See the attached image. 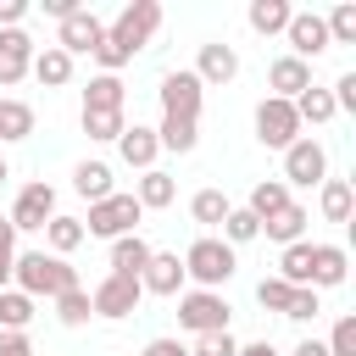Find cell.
<instances>
[{"instance_id":"obj_48","label":"cell","mask_w":356,"mask_h":356,"mask_svg":"<svg viewBox=\"0 0 356 356\" xmlns=\"http://www.w3.org/2000/svg\"><path fill=\"white\" fill-rule=\"evenodd\" d=\"M234 356H278V345H273V339H256V345H239Z\"/></svg>"},{"instance_id":"obj_22","label":"cell","mask_w":356,"mask_h":356,"mask_svg":"<svg viewBox=\"0 0 356 356\" xmlns=\"http://www.w3.org/2000/svg\"><path fill=\"white\" fill-rule=\"evenodd\" d=\"M134 200H139V211H161V206H172V200H178V184H172V172H161V167L139 172V184H134Z\"/></svg>"},{"instance_id":"obj_13","label":"cell","mask_w":356,"mask_h":356,"mask_svg":"<svg viewBox=\"0 0 356 356\" xmlns=\"http://www.w3.org/2000/svg\"><path fill=\"white\" fill-rule=\"evenodd\" d=\"M184 284H189V278H184V256H178V250H150V261H145V273H139V289L178 300Z\"/></svg>"},{"instance_id":"obj_49","label":"cell","mask_w":356,"mask_h":356,"mask_svg":"<svg viewBox=\"0 0 356 356\" xmlns=\"http://www.w3.org/2000/svg\"><path fill=\"white\" fill-rule=\"evenodd\" d=\"M289 356H328V345H323V339H300Z\"/></svg>"},{"instance_id":"obj_51","label":"cell","mask_w":356,"mask_h":356,"mask_svg":"<svg viewBox=\"0 0 356 356\" xmlns=\"http://www.w3.org/2000/svg\"><path fill=\"white\" fill-rule=\"evenodd\" d=\"M6 178H11V161H6V150H0V189H6Z\"/></svg>"},{"instance_id":"obj_39","label":"cell","mask_w":356,"mask_h":356,"mask_svg":"<svg viewBox=\"0 0 356 356\" xmlns=\"http://www.w3.org/2000/svg\"><path fill=\"white\" fill-rule=\"evenodd\" d=\"M289 295H295V289H289V284H284V278H278V273H273V278H261V284H256V300H261V306H267V312H278V317H284V312H289Z\"/></svg>"},{"instance_id":"obj_6","label":"cell","mask_w":356,"mask_h":356,"mask_svg":"<svg viewBox=\"0 0 356 356\" xmlns=\"http://www.w3.org/2000/svg\"><path fill=\"white\" fill-rule=\"evenodd\" d=\"M139 300H145V289H139V278H128V273H106V278L89 289V312H95V317H106V323L134 317V312H139Z\"/></svg>"},{"instance_id":"obj_20","label":"cell","mask_w":356,"mask_h":356,"mask_svg":"<svg viewBox=\"0 0 356 356\" xmlns=\"http://www.w3.org/2000/svg\"><path fill=\"white\" fill-rule=\"evenodd\" d=\"M306 228H312V211H306L300 200H289L278 217H267V222H261V234H267L273 245H300V239H306Z\"/></svg>"},{"instance_id":"obj_35","label":"cell","mask_w":356,"mask_h":356,"mask_svg":"<svg viewBox=\"0 0 356 356\" xmlns=\"http://www.w3.org/2000/svg\"><path fill=\"white\" fill-rule=\"evenodd\" d=\"M217 239L239 250V245H250V239H261V222H256V217H250L245 206H228V217H222V234H217Z\"/></svg>"},{"instance_id":"obj_26","label":"cell","mask_w":356,"mask_h":356,"mask_svg":"<svg viewBox=\"0 0 356 356\" xmlns=\"http://www.w3.org/2000/svg\"><path fill=\"white\" fill-rule=\"evenodd\" d=\"M72 189L95 206V200H106V195H117V184H111V167L106 161H78L72 167Z\"/></svg>"},{"instance_id":"obj_23","label":"cell","mask_w":356,"mask_h":356,"mask_svg":"<svg viewBox=\"0 0 356 356\" xmlns=\"http://www.w3.org/2000/svg\"><path fill=\"white\" fill-rule=\"evenodd\" d=\"M289 17H295V6H289V0H250V11H245L250 33H261V39L284 33V28H289Z\"/></svg>"},{"instance_id":"obj_31","label":"cell","mask_w":356,"mask_h":356,"mask_svg":"<svg viewBox=\"0 0 356 356\" xmlns=\"http://www.w3.org/2000/svg\"><path fill=\"white\" fill-rule=\"evenodd\" d=\"M28 134H33V106L0 95V145H17V139H28Z\"/></svg>"},{"instance_id":"obj_38","label":"cell","mask_w":356,"mask_h":356,"mask_svg":"<svg viewBox=\"0 0 356 356\" xmlns=\"http://www.w3.org/2000/svg\"><path fill=\"white\" fill-rule=\"evenodd\" d=\"M323 28H328V44H356V0H339L323 17Z\"/></svg>"},{"instance_id":"obj_40","label":"cell","mask_w":356,"mask_h":356,"mask_svg":"<svg viewBox=\"0 0 356 356\" xmlns=\"http://www.w3.org/2000/svg\"><path fill=\"white\" fill-rule=\"evenodd\" d=\"M239 350V339L222 328V334H195V345H189V356H234Z\"/></svg>"},{"instance_id":"obj_50","label":"cell","mask_w":356,"mask_h":356,"mask_svg":"<svg viewBox=\"0 0 356 356\" xmlns=\"http://www.w3.org/2000/svg\"><path fill=\"white\" fill-rule=\"evenodd\" d=\"M0 289H11V261H0Z\"/></svg>"},{"instance_id":"obj_30","label":"cell","mask_w":356,"mask_h":356,"mask_svg":"<svg viewBox=\"0 0 356 356\" xmlns=\"http://www.w3.org/2000/svg\"><path fill=\"white\" fill-rule=\"evenodd\" d=\"M44 245H50V256H61V261H67V256L83 245V222H78V217H67V211H56V217L44 222Z\"/></svg>"},{"instance_id":"obj_3","label":"cell","mask_w":356,"mask_h":356,"mask_svg":"<svg viewBox=\"0 0 356 356\" xmlns=\"http://www.w3.org/2000/svg\"><path fill=\"white\" fill-rule=\"evenodd\" d=\"M156 28H161V6H156V0H128V6L106 22V39H111V44L134 61V56L156 39Z\"/></svg>"},{"instance_id":"obj_9","label":"cell","mask_w":356,"mask_h":356,"mask_svg":"<svg viewBox=\"0 0 356 356\" xmlns=\"http://www.w3.org/2000/svg\"><path fill=\"white\" fill-rule=\"evenodd\" d=\"M256 139H261L267 150H289V145L300 139V117H295V106L261 95V100H256Z\"/></svg>"},{"instance_id":"obj_47","label":"cell","mask_w":356,"mask_h":356,"mask_svg":"<svg viewBox=\"0 0 356 356\" xmlns=\"http://www.w3.org/2000/svg\"><path fill=\"white\" fill-rule=\"evenodd\" d=\"M39 6H44V17H56V22H61V17H72L83 0H39Z\"/></svg>"},{"instance_id":"obj_11","label":"cell","mask_w":356,"mask_h":356,"mask_svg":"<svg viewBox=\"0 0 356 356\" xmlns=\"http://www.w3.org/2000/svg\"><path fill=\"white\" fill-rule=\"evenodd\" d=\"M284 39H289L284 56H295V61H306V67H312L323 50H334V44H328V28H323V11H295L289 28H284Z\"/></svg>"},{"instance_id":"obj_32","label":"cell","mask_w":356,"mask_h":356,"mask_svg":"<svg viewBox=\"0 0 356 356\" xmlns=\"http://www.w3.org/2000/svg\"><path fill=\"white\" fill-rule=\"evenodd\" d=\"M156 139H161V150H172V156H189V150L200 145V122H189V117H161Z\"/></svg>"},{"instance_id":"obj_33","label":"cell","mask_w":356,"mask_h":356,"mask_svg":"<svg viewBox=\"0 0 356 356\" xmlns=\"http://www.w3.org/2000/svg\"><path fill=\"white\" fill-rule=\"evenodd\" d=\"M278 278H284L289 289H306V278H312V239L278 250Z\"/></svg>"},{"instance_id":"obj_12","label":"cell","mask_w":356,"mask_h":356,"mask_svg":"<svg viewBox=\"0 0 356 356\" xmlns=\"http://www.w3.org/2000/svg\"><path fill=\"white\" fill-rule=\"evenodd\" d=\"M106 39V22L89 11V6H78L72 17H61V28H56V44L78 61V56H95V44Z\"/></svg>"},{"instance_id":"obj_14","label":"cell","mask_w":356,"mask_h":356,"mask_svg":"<svg viewBox=\"0 0 356 356\" xmlns=\"http://www.w3.org/2000/svg\"><path fill=\"white\" fill-rule=\"evenodd\" d=\"M195 78H200V89H222V83H234L239 78V50L234 44H222V39H211V44H200V56H195V67H189Z\"/></svg>"},{"instance_id":"obj_7","label":"cell","mask_w":356,"mask_h":356,"mask_svg":"<svg viewBox=\"0 0 356 356\" xmlns=\"http://www.w3.org/2000/svg\"><path fill=\"white\" fill-rule=\"evenodd\" d=\"M156 95H161V117H189V122H200L206 89H200V78H195L189 67H172V72H161Z\"/></svg>"},{"instance_id":"obj_43","label":"cell","mask_w":356,"mask_h":356,"mask_svg":"<svg viewBox=\"0 0 356 356\" xmlns=\"http://www.w3.org/2000/svg\"><path fill=\"white\" fill-rule=\"evenodd\" d=\"M28 17V0H0V28H22Z\"/></svg>"},{"instance_id":"obj_34","label":"cell","mask_w":356,"mask_h":356,"mask_svg":"<svg viewBox=\"0 0 356 356\" xmlns=\"http://www.w3.org/2000/svg\"><path fill=\"white\" fill-rule=\"evenodd\" d=\"M228 206H234V200H228L222 189H195V195H189V217H195L200 228H222Z\"/></svg>"},{"instance_id":"obj_44","label":"cell","mask_w":356,"mask_h":356,"mask_svg":"<svg viewBox=\"0 0 356 356\" xmlns=\"http://www.w3.org/2000/svg\"><path fill=\"white\" fill-rule=\"evenodd\" d=\"M145 356H189V345H184V339H167V334H161V339H150V345H145Z\"/></svg>"},{"instance_id":"obj_37","label":"cell","mask_w":356,"mask_h":356,"mask_svg":"<svg viewBox=\"0 0 356 356\" xmlns=\"http://www.w3.org/2000/svg\"><path fill=\"white\" fill-rule=\"evenodd\" d=\"M95 312H89V289L78 284V289H67V295H56V323L61 328H83Z\"/></svg>"},{"instance_id":"obj_1","label":"cell","mask_w":356,"mask_h":356,"mask_svg":"<svg viewBox=\"0 0 356 356\" xmlns=\"http://www.w3.org/2000/svg\"><path fill=\"white\" fill-rule=\"evenodd\" d=\"M11 289H22L28 300H56L67 289H78V267H67L50 250H17L11 261Z\"/></svg>"},{"instance_id":"obj_15","label":"cell","mask_w":356,"mask_h":356,"mask_svg":"<svg viewBox=\"0 0 356 356\" xmlns=\"http://www.w3.org/2000/svg\"><path fill=\"white\" fill-rule=\"evenodd\" d=\"M345 278H350V250H345V245H317V239H312V278H306V289L323 295V289H339Z\"/></svg>"},{"instance_id":"obj_29","label":"cell","mask_w":356,"mask_h":356,"mask_svg":"<svg viewBox=\"0 0 356 356\" xmlns=\"http://www.w3.org/2000/svg\"><path fill=\"white\" fill-rule=\"evenodd\" d=\"M289 106H295L300 128H306V122H312V128H323V122H334V117H339V111H334V95H328L323 83H312V89H306V95H295Z\"/></svg>"},{"instance_id":"obj_27","label":"cell","mask_w":356,"mask_h":356,"mask_svg":"<svg viewBox=\"0 0 356 356\" xmlns=\"http://www.w3.org/2000/svg\"><path fill=\"white\" fill-rule=\"evenodd\" d=\"M145 261H150V239H145V234H122V239H111V273L139 278Z\"/></svg>"},{"instance_id":"obj_28","label":"cell","mask_w":356,"mask_h":356,"mask_svg":"<svg viewBox=\"0 0 356 356\" xmlns=\"http://www.w3.org/2000/svg\"><path fill=\"white\" fill-rule=\"evenodd\" d=\"M33 317H39V300H28L22 289H0V334H28Z\"/></svg>"},{"instance_id":"obj_21","label":"cell","mask_w":356,"mask_h":356,"mask_svg":"<svg viewBox=\"0 0 356 356\" xmlns=\"http://www.w3.org/2000/svg\"><path fill=\"white\" fill-rule=\"evenodd\" d=\"M44 89H67L72 83V56L61 50V44H44V50H33V67H28Z\"/></svg>"},{"instance_id":"obj_16","label":"cell","mask_w":356,"mask_h":356,"mask_svg":"<svg viewBox=\"0 0 356 356\" xmlns=\"http://www.w3.org/2000/svg\"><path fill=\"white\" fill-rule=\"evenodd\" d=\"M28 67H33V39L22 28H0V89L22 83Z\"/></svg>"},{"instance_id":"obj_36","label":"cell","mask_w":356,"mask_h":356,"mask_svg":"<svg viewBox=\"0 0 356 356\" xmlns=\"http://www.w3.org/2000/svg\"><path fill=\"white\" fill-rule=\"evenodd\" d=\"M78 122H83V134H89L95 145H117V134L128 128V117H122V111H83Z\"/></svg>"},{"instance_id":"obj_8","label":"cell","mask_w":356,"mask_h":356,"mask_svg":"<svg viewBox=\"0 0 356 356\" xmlns=\"http://www.w3.org/2000/svg\"><path fill=\"white\" fill-rule=\"evenodd\" d=\"M323 178H328V150H323V139L300 134V139L284 150V184H289V189H317Z\"/></svg>"},{"instance_id":"obj_42","label":"cell","mask_w":356,"mask_h":356,"mask_svg":"<svg viewBox=\"0 0 356 356\" xmlns=\"http://www.w3.org/2000/svg\"><path fill=\"white\" fill-rule=\"evenodd\" d=\"M323 345H328V356H356V317H339Z\"/></svg>"},{"instance_id":"obj_46","label":"cell","mask_w":356,"mask_h":356,"mask_svg":"<svg viewBox=\"0 0 356 356\" xmlns=\"http://www.w3.org/2000/svg\"><path fill=\"white\" fill-rule=\"evenodd\" d=\"M0 261H17V228L0 217Z\"/></svg>"},{"instance_id":"obj_25","label":"cell","mask_w":356,"mask_h":356,"mask_svg":"<svg viewBox=\"0 0 356 356\" xmlns=\"http://www.w3.org/2000/svg\"><path fill=\"white\" fill-rule=\"evenodd\" d=\"M128 106V89H122V78H111V72H95L89 78V89H83V111H122Z\"/></svg>"},{"instance_id":"obj_10","label":"cell","mask_w":356,"mask_h":356,"mask_svg":"<svg viewBox=\"0 0 356 356\" xmlns=\"http://www.w3.org/2000/svg\"><path fill=\"white\" fill-rule=\"evenodd\" d=\"M50 217H56V189H50L44 178L22 184V189H17V200H11V211H6V222H11L17 234H39Z\"/></svg>"},{"instance_id":"obj_17","label":"cell","mask_w":356,"mask_h":356,"mask_svg":"<svg viewBox=\"0 0 356 356\" xmlns=\"http://www.w3.org/2000/svg\"><path fill=\"white\" fill-rule=\"evenodd\" d=\"M117 156H122V167H134V172H150V167H156V156H161V139H156V128H145V122L122 128V134H117Z\"/></svg>"},{"instance_id":"obj_4","label":"cell","mask_w":356,"mask_h":356,"mask_svg":"<svg viewBox=\"0 0 356 356\" xmlns=\"http://www.w3.org/2000/svg\"><path fill=\"white\" fill-rule=\"evenodd\" d=\"M139 200L134 195H106V200H95L89 206V217H78L83 222V239H122V234H139Z\"/></svg>"},{"instance_id":"obj_5","label":"cell","mask_w":356,"mask_h":356,"mask_svg":"<svg viewBox=\"0 0 356 356\" xmlns=\"http://www.w3.org/2000/svg\"><path fill=\"white\" fill-rule=\"evenodd\" d=\"M234 317V306L222 300V289H184L178 295V328L189 334H222Z\"/></svg>"},{"instance_id":"obj_41","label":"cell","mask_w":356,"mask_h":356,"mask_svg":"<svg viewBox=\"0 0 356 356\" xmlns=\"http://www.w3.org/2000/svg\"><path fill=\"white\" fill-rule=\"evenodd\" d=\"M317 312H323V295H317V289H295V295H289V312H284V317H289V323H312Z\"/></svg>"},{"instance_id":"obj_24","label":"cell","mask_w":356,"mask_h":356,"mask_svg":"<svg viewBox=\"0 0 356 356\" xmlns=\"http://www.w3.org/2000/svg\"><path fill=\"white\" fill-rule=\"evenodd\" d=\"M289 200H295V195H289V184H284V178H261V184L250 189V200H245V211H250L256 222H267V217H278V211H284Z\"/></svg>"},{"instance_id":"obj_18","label":"cell","mask_w":356,"mask_h":356,"mask_svg":"<svg viewBox=\"0 0 356 356\" xmlns=\"http://www.w3.org/2000/svg\"><path fill=\"white\" fill-rule=\"evenodd\" d=\"M306 89H312V67L295 61V56H273V67H267V95H273V100H295V95H306Z\"/></svg>"},{"instance_id":"obj_45","label":"cell","mask_w":356,"mask_h":356,"mask_svg":"<svg viewBox=\"0 0 356 356\" xmlns=\"http://www.w3.org/2000/svg\"><path fill=\"white\" fill-rule=\"evenodd\" d=\"M0 356H33L28 334H0Z\"/></svg>"},{"instance_id":"obj_19","label":"cell","mask_w":356,"mask_h":356,"mask_svg":"<svg viewBox=\"0 0 356 356\" xmlns=\"http://www.w3.org/2000/svg\"><path fill=\"white\" fill-rule=\"evenodd\" d=\"M317 211H323V222H350V211H356L350 178H323L317 184Z\"/></svg>"},{"instance_id":"obj_2","label":"cell","mask_w":356,"mask_h":356,"mask_svg":"<svg viewBox=\"0 0 356 356\" xmlns=\"http://www.w3.org/2000/svg\"><path fill=\"white\" fill-rule=\"evenodd\" d=\"M234 273H239V256H234V245H222L217 234H200V239L184 250V278H195V289H222Z\"/></svg>"}]
</instances>
